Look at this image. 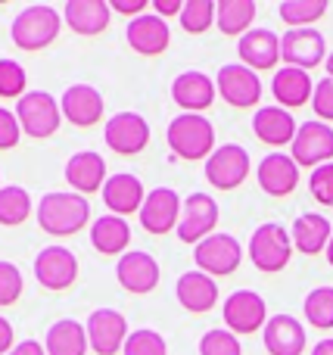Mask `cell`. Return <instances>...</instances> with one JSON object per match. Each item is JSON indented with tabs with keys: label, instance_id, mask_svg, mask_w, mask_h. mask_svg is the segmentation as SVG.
Wrapping results in <instances>:
<instances>
[{
	"label": "cell",
	"instance_id": "obj_4",
	"mask_svg": "<svg viewBox=\"0 0 333 355\" xmlns=\"http://www.w3.org/2000/svg\"><path fill=\"white\" fill-rule=\"evenodd\" d=\"M249 262L255 265L265 275H278L290 265L293 256V237L284 225L278 221H268V225H259L249 237Z\"/></svg>",
	"mask_w": 333,
	"mask_h": 355
},
{
	"label": "cell",
	"instance_id": "obj_11",
	"mask_svg": "<svg viewBox=\"0 0 333 355\" xmlns=\"http://www.w3.org/2000/svg\"><path fill=\"white\" fill-rule=\"evenodd\" d=\"M249 153L240 144H222L206 159V181L215 190H237L249 178Z\"/></svg>",
	"mask_w": 333,
	"mask_h": 355
},
{
	"label": "cell",
	"instance_id": "obj_17",
	"mask_svg": "<svg viewBox=\"0 0 333 355\" xmlns=\"http://www.w3.org/2000/svg\"><path fill=\"white\" fill-rule=\"evenodd\" d=\"M103 94L97 91L93 85H69L60 97V110H62V119L78 128H91L103 119Z\"/></svg>",
	"mask_w": 333,
	"mask_h": 355
},
{
	"label": "cell",
	"instance_id": "obj_51",
	"mask_svg": "<svg viewBox=\"0 0 333 355\" xmlns=\"http://www.w3.org/2000/svg\"><path fill=\"white\" fill-rule=\"evenodd\" d=\"M327 78H333V53L327 56Z\"/></svg>",
	"mask_w": 333,
	"mask_h": 355
},
{
	"label": "cell",
	"instance_id": "obj_1",
	"mask_svg": "<svg viewBox=\"0 0 333 355\" xmlns=\"http://www.w3.org/2000/svg\"><path fill=\"white\" fill-rule=\"evenodd\" d=\"M37 225L53 237H72L91 225V202L75 190H53L37 202Z\"/></svg>",
	"mask_w": 333,
	"mask_h": 355
},
{
	"label": "cell",
	"instance_id": "obj_49",
	"mask_svg": "<svg viewBox=\"0 0 333 355\" xmlns=\"http://www.w3.org/2000/svg\"><path fill=\"white\" fill-rule=\"evenodd\" d=\"M312 355H333V337H327V340H321V343L312 349Z\"/></svg>",
	"mask_w": 333,
	"mask_h": 355
},
{
	"label": "cell",
	"instance_id": "obj_14",
	"mask_svg": "<svg viewBox=\"0 0 333 355\" xmlns=\"http://www.w3.org/2000/svg\"><path fill=\"white\" fill-rule=\"evenodd\" d=\"M327 56V41L318 28H290L280 35V60L293 69H315Z\"/></svg>",
	"mask_w": 333,
	"mask_h": 355
},
{
	"label": "cell",
	"instance_id": "obj_39",
	"mask_svg": "<svg viewBox=\"0 0 333 355\" xmlns=\"http://www.w3.org/2000/svg\"><path fill=\"white\" fill-rule=\"evenodd\" d=\"M25 85H28V72L19 66L16 60H0V97L3 100H22Z\"/></svg>",
	"mask_w": 333,
	"mask_h": 355
},
{
	"label": "cell",
	"instance_id": "obj_6",
	"mask_svg": "<svg viewBox=\"0 0 333 355\" xmlns=\"http://www.w3.org/2000/svg\"><path fill=\"white\" fill-rule=\"evenodd\" d=\"M193 262L199 271H206L209 277H228L240 268L243 262V246L234 234H212L203 243H197L193 250Z\"/></svg>",
	"mask_w": 333,
	"mask_h": 355
},
{
	"label": "cell",
	"instance_id": "obj_41",
	"mask_svg": "<svg viewBox=\"0 0 333 355\" xmlns=\"http://www.w3.org/2000/svg\"><path fill=\"white\" fill-rule=\"evenodd\" d=\"M25 284H22V271L16 268L12 262H6V259H0V309L12 306V302L22 296Z\"/></svg>",
	"mask_w": 333,
	"mask_h": 355
},
{
	"label": "cell",
	"instance_id": "obj_13",
	"mask_svg": "<svg viewBox=\"0 0 333 355\" xmlns=\"http://www.w3.org/2000/svg\"><path fill=\"white\" fill-rule=\"evenodd\" d=\"M103 141L109 150H116L118 156H134L141 150H147L150 144V125L141 112H116L103 128Z\"/></svg>",
	"mask_w": 333,
	"mask_h": 355
},
{
	"label": "cell",
	"instance_id": "obj_25",
	"mask_svg": "<svg viewBox=\"0 0 333 355\" xmlns=\"http://www.w3.org/2000/svg\"><path fill=\"white\" fill-rule=\"evenodd\" d=\"M253 131L268 147H287V144H293L299 125L293 119V112L284 110V106H262L253 116Z\"/></svg>",
	"mask_w": 333,
	"mask_h": 355
},
{
	"label": "cell",
	"instance_id": "obj_43",
	"mask_svg": "<svg viewBox=\"0 0 333 355\" xmlns=\"http://www.w3.org/2000/svg\"><path fill=\"white\" fill-rule=\"evenodd\" d=\"M312 110L318 122H333V78H321L312 94Z\"/></svg>",
	"mask_w": 333,
	"mask_h": 355
},
{
	"label": "cell",
	"instance_id": "obj_20",
	"mask_svg": "<svg viewBox=\"0 0 333 355\" xmlns=\"http://www.w3.org/2000/svg\"><path fill=\"white\" fill-rule=\"evenodd\" d=\"M125 37H128L131 50H137V53L159 56L162 50H168V44H172V28H168V22L162 16H156V12H143V16H137V19L128 22Z\"/></svg>",
	"mask_w": 333,
	"mask_h": 355
},
{
	"label": "cell",
	"instance_id": "obj_31",
	"mask_svg": "<svg viewBox=\"0 0 333 355\" xmlns=\"http://www.w3.org/2000/svg\"><path fill=\"white\" fill-rule=\"evenodd\" d=\"M91 243L103 256H125L131 243V225L118 215H100L91 221Z\"/></svg>",
	"mask_w": 333,
	"mask_h": 355
},
{
	"label": "cell",
	"instance_id": "obj_28",
	"mask_svg": "<svg viewBox=\"0 0 333 355\" xmlns=\"http://www.w3.org/2000/svg\"><path fill=\"white\" fill-rule=\"evenodd\" d=\"M271 94L278 100V106L284 110H299L303 103H312L315 94V81L305 69H293V66H280L271 78Z\"/></svg>",
	"mask_w": 333,
	"mask_h": 355
},
{
	"label": "cell",
	"instance_id": "obj_37",
	"mask_svg": "<svg viewBox=\"0 0 333 355\" xmlns=\"http://www.w3.org/2000/svg\"><path fill=\"white\" fill-rule=\"evenodd\" d=\"M215 10H218V3H212V0H187L178 16L181 28L187 35H203V31H209L215 25Z\"/></svg>",
	"mask_w": 333,
	"mask_h": 355
},
{
	"label": "cell",
	"instance_id": "obj_7",
	"mask_svg": "<svg viewBox=\"0 0 333 355\" xmlns=\"http://www.w3.org/2000/svg\"><path fill=\"white\" fill-rule=\"evenodd\" d=\"M290 156L296 159L299 168H312L327 166L333 162V128L327 122H303L290 144Z\"/></svg>",
	"mask_w": 333,
	"mask_h": 355
},
{
	"label": "cell",
	"instance_id": "obj_16",
	"mask_svg": "<svg viewBox=\"0 0 333 355\" xmlns=\"http://www.w3.org/2000/svg\"><path fill=\"white\" fill-rule=\"evenodd\" d=\"M84 327H87V343L97 355H116L125 349L128 321L116 309H93Z\"/></svg>",
	"mask_w": 333,
	"mask_h": 355
},
{
	"label": "cell",
	"instance_id": "obj_15",
	"mask_svg": "<svg viewBox=\"0 0 333 355\" xmlns=\"http://www.w3.org/2000/svg\"><path fill=\"white\" fill-rule=\"evenodd\" d=\"M35 277L41 287L53 290V293L69 290L78 281V259L66 246H47L35 256Z\"/></svg>",
	"mask_w": 333,
	"mask_h": 355
},
{
	"label": "cell",
	"instance_id": "obj_5",
	"mask_svg": "<svg viewBox=\"0 0 333 355\" xmlns=\"http://www.w3.org/2000/svg\"><path fill=\"white\" fill-rule=\"evenodd\" d=\"M16 119H19V125H22V135L35 137V141L53 137L62 122L60 100L50 97L47 91H28L16 103Z\"/></svg>",
	"mask_w": 333,
	"mask_h": 355
},
{
	"label": "cell",
	"instance_id": "obj_35",
	"mask_svg": "<svg viewBox=\"0 0 333 355\" xmlns=\"http://www.w3.org/2000/svg\"><path fill=\"white\" fill-rule=\"evenodd\" d=\"M327 12V0H284L278 6V16L293 28H312V22Z\"/></svg>",
	"mask_w": 333,
	"mask_h": 355
},
{
	"label": "cell",
	"instance_id": "obj_19",
	"mask_svg": "<svg viewBox=\"0 0 333 355\" xmlns=\"http://www.w3.org/2000/svg\"><path fill=\"white\" fill-rule=\"evenodd\" d=\"M116 277L128 293H150L159 287V262L143 250H128L116 265Z\"/></svg>",
	"mask_w": 333,
	"mask_h": 355
},
{
	"label": "cell",
	"instance_id": "obj_24",
	"mask_svg": "<svg viewBox=\"0 0 333 355\" xmlns=\"http://www.w3.org/2000/svg\"><path fill=\"white\" fill-rule=\"evenodd\" d=\"M143 200H147V190H143L137 175L118 172V175H109V181L103 184V202L109 209V215L125 218V215L141 212Z\"/></svg>",
	"mask_w": 333,
	"mask_h": 355
},
{
	"label": "cell",
	"instance_id": "obj_23",
	"mask_svg": "<svg viewBox=\"0 0 333 355\" xmlns=\"http://www.w3.org/2000/svg\"><path fill=\"white\" fill-rule=\"evenodd\" d=\"M174 296L178 302L193 315H203V312H212L218 302V284L215 277H209L206 271L193 268V271H184L174 284Z\"/></svg>",
	"mask_w": 333,
	"mask_h": 355
},
{
	"label": "cell",
	"instance_id": "obj_47",
	"mask_svg": "<svg viewBox=\"0 0 333 355\" xmlns=\"http://www.w3.org/2000/svg\"><path fill=\"white\" fill-rule=\"evenodd\" d=\"M12 346H16V334H12V324L0 315V355L12 352Z\"/></svg>",
	"mask_w": 333,
	"mask_h": 355
},
{
	"label": "cell",
	"instance_id": "obj_9",
	"mask_svg": "<svg viewBox=\"0 0 333 355\" xmlns=\"http://www.w3.org/2000/svg\"><path fill=\"white\" fill-rule=\"evenodd\" d=\"M215 225H218V202L209 193H203V190H193L184 200V209H181L178 240L197 246L215 234Z\"/></svg>",
	"mask_w": 333,
	"mask_h": 355
},
{
	"label": "cell",
	"instance_id": "obj_40",
	"mask_svg": "<svg viewBox=\"0 0 333 355\" xmlns=\"http://www.w3.org/2000/svg\"><path fill=\"white\" fill-rule=\"evenodd\" d=\"M199 355H243L237 334H231L228 327H212L199 340Z\"/></svg>",
	"mask_w": 333,
	"mask_h": 355
},
{
	"label": "cell",
	"instance_id": "obj_48",
	"mask_svg": "<svg viewBox=\"0 0 333 355\" xmlns=\"http://www.w3.org/2000/svg\"><path fill=\"white\" fill-rule=\"evenodd\" d=\"M6 355H47V349H44L37 340H22V343L12 346V352H6Z\"/></svg>",
	"mask_w": 333,
	"mask_h": 355
},
{
	"label": "cell",
	"instance_id": "obj_33",
	"mask_svg": "<svg viewBox=\"0 0 333 355\" xmlns=\"http://www.w3.org/2000/svg\"><path fill=\"white\" fill-rule=\"evenodd\" d=\"M255 19V0H218L215 10V25L222 35L243 37Z\"/></svg>",
	"mask_w": 333,
	"mask_h": 355
},
{
	"label": "cell",
	"instance_id": "obj_8",
	"mask_svg": "<svg viewBox=\"0 0 333 355\" xmlns=\"http://www.w3.org/2000/svg\"><path fill=\"white\" fill-rule=\"evenodd\" d=\"M224 324L231 334L237 337H249L255 331H265L268 324V306L255 290H234V293L224 300Z\"/></svg>",
	"mask_w": 333,
	"mask_h": 355
},
{
	"label": "cell",
	"instance_id": "obj_32",
	"mask_svg": "<svg viewBox=\"0 0 333 355\" xmlns=\"http://www.w3.org/2000/svg\"><path fill=\"white\" fill-rule=\"evenodd\" d=\"M44 349H47V355H87V349H91L87 327L78 324L75 318H60L56 324H50Z\"/></svg>",
	"mask_w": 333,
	"mask_h": 355
},
{
	"label": "cell",
	"instance_id": "obj_21",
	"mask_svg": "<svg viewBox=\"0 0 333 355\" xmlns=\"http://www.w3.org/2000/svg\"><path fill=\"white\" fill-rule=\"evenodd\" d=\"M255 181L268 196H290L299 187V166L290 153H268L255 168Z\"/></svg>",
	"mask_w": 333,
	"mask_h": 355
},
{
	"label": "cell",
	"instance_id": "obj_3",
	"mask_svg": "<svg viewBox=\"0 0 333 355\" xmlns=\"http://www.w3.org/2000/svg\"><path fill=\"white\" fill-rule=\"evenodd\" d=\"M60 28H62L60 10H53L50 3H31L12 19L10 37L22 50H44L47 44L56 41Z\"/></svg>",
	"mask_w": 333,
	"mask_h": 355
},
{
	"label": "cell",
	"instance_id": "obj_10",
	"mask_svg": "<svg viewBox=\"0 0 333 355\" xmlns=\"http://www.w3.org/2000/svg\"><path fill=\"white\" fill-rule=\"evenodd\" d=\"M215 87L224 103H231L234 110H253L262 100V78L243 62H228L218 69Z\"/></svg>",
	"mask_w": 333,
	"mask_h": 355
},
{
	"label": "cell",
	"instance_id": "obj_18",
	"mask_svg": "<svg viewBox=\"0 0 333 355\" xmlns=\"http://www.w3.org/2000/svg\"><path fill=\"white\" fill-rule=\"evenodd\" d=\"M215 94H218L215 81L206 72H199V69H187V72H181L178 78L172 81V100L184 112L203 116V112L215 103Z\"/></svg>",
	"mask_w": 333,
	"mask_h": 355
},
{
	"label": "cell",
	"instance_id": "obj_42",
	"mask_svg": "<svg viewBox=\"0 0 333 355\" xmlns=\"http://www.w3.org/2000/svg\"><path fill=\"white\" fill-rule=\"evenodd\" d=\"M309 190L321 206H333V162L318 166L315 172L309 175Z\"/></svg>",
	"mask_w": 333,
	"mask_h": 355
},
{
	"label": "cell",
	"instance_id": "obj_34",
	"mask_svg": "<svg viewBox=\"0 0 333 355\" xmlns=\"http://www.w3.org/2000/svg\"><path fill=\"white\" fill-rule=\"evenodd\" d=\"M31 215V196L19 184H3L0 187V225L16 227Z\"/></svg>",
	"mask_w": 333,
	"mask_h": 355
},
{
	"label": "cell",
	"instance_id": "obj_26",
	"mask_svg": "<svg viewBox=\"0 0 333 355\" xmlns=\"http://www.w3.org/2000/svg\"><path fill=\"white\" fill-rule=\"evenodd\" d=\"M66 181L75 193H97L103 190V184L109 181L106 178V159L97 153V150H81L72 159L66 162Z\"/></svg>",
	"mask_w": 333,
	"mask_h": 355
},
{
	"label": "cell",
	"instance_id": "obj_2",
	"mask_svg": "<svg viewBox=\"0 0 333 355\" xmlns=\"http://www.w3.org/2000/svg\"><path fill=\"white\" fill-rule=\"evenodd\" d=\"M165 141L172 147V153L178 159L187 162H199L209 159L215 153V128L206 116H197V112H181L168 122Z\"/></svg>",
	"mask_w": 333,
	"mask_h": 355
},
{
	"label": "cell",
	"instance_id": "obj_22",
	"mask_svg": "<svg viewBox=\"0 0 333 355\" xmlns=\"http://www.w3.org/2000/svg\"><path fill=\"white\" fill-rule=\"evenodd\" d=\"M237 53L243 66H249L253 72H268L280 60V37L271 28H249L237 41Z\"/></svg>",
	"mask_w": 333,
	"mask_h": 355
},
{
	"label": "cell",
	"instance_id": "obj_29",
	"mask_svg": "<svg viewBox=\"0 0 333 355\" xmlns=\"http://www.w3.org/2000/svg\"><path fill=\"white\" fill-rule=\"evenodd\" d=\"M62 19L66 25L75 31V35H84V37H93V35H103L106 25L112 19V10L106 0H69L62 6Z\"/></svg>",
	"mask_w": 333,
	"mask_h": 355
},
{
	"label": "cell",
	"instance_id": "obj_50",
	"mask_svg": "<svg viewBox=\"0 0 333 355\" xmlns=\"http://www.w3.org/2000/svg\"><path fill=\"white\" fill-rule=\"evenodd\" d=\"M324 252H327V262H330V268H333V237H330V243H327V250H324Z\"/></svg>",
	"mask_w": 333,
	"mask_h": 355
},
{
	"label": "cell",
	"instance_id": "obj_36",
	"mask_svg": "<svg viewBox=\"0 0 333 355\" xmlns=\"http://www.w3.org/2000/svg\"><path fill=\"white\" fill-rule=\"evenodd\" d=\"M305 321H309L312 327H318V331H330L333 327V287H315L309 296H305Z\"/></svg>",
	"mask_w": 333,
	"mask_h": 355
},
{
	"label": "cell",
	"instance_id": "obj_12",
	"mask_svg": "<svg viewBox=\"0 0 333 355\" xmlns=\"http://www.w3.org/2000/svg\"><path fill=\"white\" fill-rule=\"evenodd\" d=\"M181 209H184V200H181L172 187H153L147 193V200H143L137 218H141L147 234L162 237V234H168V231H178Z\"/></svg>",
	"mask_w": 333,
	"mask_h": 355
},
{
	"label": "cell",
	"instance_id": "obj_30",
	"mask_svg": "<svg viewBox=\"0 0 333 355\" xmlns=\"http://www.w3.org/2000/svg\"><path fill=\"white\" fill-rule=\"evenodd\" d=\"M290 237H293V250H299L303 256H318L321 250H327L333 227L321 212H303L293 221Z\"/></svg>",
	"mask_w": 333,
	"mask_h": 355
},
{
	"label": "cell",
	"instance_id": "obj_38",
	"mask_svg": "<svg viewBox=\"0 0 333 355\" xmlns=\"http://www.w3.org/2000/svg\"><path fill=\"white\" fill-rule=\"evenodd\" d=\"M125 355H168V343L159 331H150V327H141V331H131L128 340H125Z\"/></svg>",
	"mask_w": 333,
	"mask_h": 355
},
{
	"label": "cell",
	"instance_id": "obj_45",
	"mask_svg": "<svg viewBox=\"0 0 333 355\" xmlns=\"http://www.w3.org/2000/svg\"><path fill=\"white\" fill-rule=\"evenodd\" d=\"M109 10L122 12V16H131V19H137V16H143V12H150V10H147V0H109Z\"/></svg>",
	"mask_w": 333,
	"mask_h": 355
},
{
	"label": "cell",
	"instance_id": "obj_44",
	"mask_svg": "<svg viewBox=\"0 0 333 355\" xmlns=\"http://www.w3.org/2000/svg\"><path fill=\"white\" fill-rule=\"evenodd\" d=\"M22 137V125H19L16 112L0 106V150H12Z\"/></svg>",
	"mask_w": 333,
	"mask_h": 355
},
{
	"label": "cell",
	"instance_id": "obj_46",
	"mask_svg": "<svg viewBox=\"0 0 333 355\" xmlns=\"http://www.w3.org/2000/svg\"><path fill=\"white\" fill-rule=\"evenodd\" d=\"M181 10H184V3L181 0H153V12L162 19L168 16H181Z\"/></svg>",
	"mask_w": 333,
	"mask_h": 355
},
{
	"label": "cell",
	"instance_id": "obj_27",
	"mask_svg": "<svg viewBox=\"0 0 333 355\" xmlns=\"http://www.w3.org/2000/svg\"><path fill=\"white\" fill-rule=\"evenodd\" d=\"M265 349L271 355H303L305 349V327L293 315H271L262 331Z\"/></svg>",
	"mask_w": 333,
	"mask_h": 355
}]
</instances>
